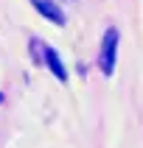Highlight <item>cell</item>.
Here are the masks:
<instances>
[{"label":"cell","mask_w":143,"mask_h":148,"mask_svg":"<svg viewBox=\"0 0 143 148\" xmlns=\"http://www.w3.org/2000/svg\"><path fill=\"white\" fill-rule=\"evenodd\" d=\"M34 3V8L39 11L42 17H48L50 23H56V25H65V11L53 3V0H31Z\"/></svg>","instance_id":"7a4b0ae2"},{"label":"cell","mask_w":143,"mask_h":148,"mask_svg":"<svg viewBox=\"0 0 143 148\" xmlns=\"http://www.w3.org/2000/svg\"><path fill=\"white\" fill-rule=\"evenodd\" d=\"M115 56H118V31L109 28V31L104 34L101 56H98V64H101V70H104L107 75H112V70H115Z\"/></svg>","instance_id":"6da1fadb"},{"label":"cell","mask_w":143,"mask_h":148,"mask_svg":"<svg viewBox=\"0 0 143 148\" xmlns=\"http://www.w3.org/2000/svg\"><path fill=\"white\" fill-rule=\"evenodd\" d=\"M45 62H48V67L53 70V75H56L59 81H65V78H67V73H65V64L59 62V56H56V50H53V48H45Z\"/></svg>","instance_id":"3957f363"}]
</instances>
